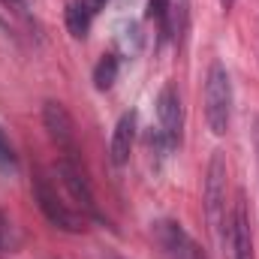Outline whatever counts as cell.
<instances>
[{"mask_svg":"<svg viewBox=\"0 0 259 259\" xmlns=\"http://www.w3.org/2000/svg\"><path fill=\"white\" fill-rule=\"evenodd\" d=\"M205 121L214 136H226L229 121H232V78L229 69L214 61L208 66L205 78Z\"/></svg>","mask_w":259,"mask_h":259,"instance_id":"obj_1","label":"cell"},{"mask_svg":"<svg viewBox=\"0 0 259 259\" xmlns=\"http://www.w3.org/2000/svg\"><path fill=\"white\" fill-rule=\"evenodd\" d=\"M205 217L220 244H229V220H226V157L223 151L211 154L208 178H205Z\"/></svg>","mask_w":259,"mask_h":259,"instance_id":"obj_2","label":"cell"},{"mask_svg":"<svg viewBox=\"0 0 259 259\" xmlns=\"http://www.w3.org/2000/svg\"><path fill=\"white\" fill-rule=\"evenodd\" d=\"M33 199L39 205V211L46 214V220L64 232H81L84 229V217L75 214L72 208H66V202L58 196V190L52 187V181L46 175H36L33 178Z\"/></svg>","mask_w":259,"mask_h":259,"instance_id":"obj_3","label":"cell"},{"mask_svg":"<svg viewBox=\"0 0 259 259\" xmlns=\"http://www.w3.org/2000/svg\"><path fill=\"white\" fill-rule=\"evenodd\" d=\"M42 127L49 133V139L64 151V157H75L78 154V148H75V124H72L64 103L49 100L42 106Z\"/></svg>","mask_w":259,"mask_h":259,"instance_id":"obj_4","label":"cell"},{"mask_svg":"<svg viewBox=\"0 0 259 259\" xmlns=\"http://www.w3.org/2000/svg\"><path fill=\"white\" fill-rule=\"evenodd\" d=\"M157 121H160V136L166 139L169 148L181 142V127H184V109H181V94L175 84H166L157 97Z\"/></svg>","mask_w":259,"mask_h":259,"instance_id":"obj_5","label":"cell"},{"mask_svg":"<svg viewBox=\"0 0 259 259\" xmlns=\"http://www.w3.org/2000/svg\"><path fill=\"white\" fill-rule=\"evenodd\" d=\"M58 175L64 181V187L69 190V196L88 211L97 217V202H94V190H91V181L84 178V169L78 163V157H61L58 160Z\"/></svg>","mask_w":259,"mask_h":259,"instance_id":"obj_6","label":"cell"},{"mask_svg":"<svg viewBox=\"0 0 259 259\" xmlns=\"http://www.w3.org/2000/svg\"><path fill=\"white\" fill-rule=\"evenodd\" d=\"M154 232H157V241H160V247L166 250V256H169V259H202L199 244H196L193 238L184 232V226H181V223L163 220V223H157V226H154Z\"/></svg>","mask_w":259,"mask_h":259,"instance_id":"obj_7","label":"cell"},{"mask_svg":"<svg viewBox=\"0 0 259 259\" xmlns=\"http://www.w3.org/2000/svg\"><path fill=\"white\" fill-rule=\"evenodd\" d=\"M229 247H232V259H253L250 220H247V208H244L241 196H238V202L232 208V220H229Z\"/></svg>","mask_w":259,"mask_h":259,"instance_id":"obj_8","label":"cell"},{"mask_svg":"<svg viewBox=\"0 0 259 259\" xmlns=\"http://www.w3.org/2000/svg\"><path fill=\"white\" fill-rule=\"evenodd\" d=\"M136 124H139V115L130 109L118 118L115 133H112V142H109V154H112V163L115 166H124L133 154V142H136Z\"/></svg>","mask_w":259,"mask_h":259,"instance_id":"obj_9","label":"cell"},{"mask_svg":"<svg viewBox=\"0 0 259 259\" xmlns=\"http://www.w3.org/2000/svg\"><path fill=\"white\" fill-rule=\"evenodd\" d=\"M94 15L97 9L88 3V0H72L66 6V30L72 39H84L91 33V24H94Z\"/></svg>","mask_w":259,"mask_h":259,"instance_id":"obj_10","label":"cell"},{"mask_svg":"<svg viewBox=\"0 0 259 259\" xmlns=\"http://www.w3.org/2000/svg\"><path fill=\"white\" fill-rule=\"evenodd\" d=\"M190 27V0H166V33L175 42H184Z\"/></svg>","mask_w":259,"mask_h":259,"instance_id":"obj_11","label":"cell"},{"mask_svg":"<svg viewBox=\"0 0 259 259\" xmlns=\"http://www.w3.org/2000/svg\"><path fill=\"white\" fill-rule=\"evenodd\" d=\"M118 69H121L118 55H103L97 61V66H94V84H97V91H109L115 84V78H118Z\"/></svg>","mask_w":259,"mask_h":259,"instance_id":"obj_12","label":"cell"},{"mask_svg":"<svg viewBox=\"0 0 259 259\" xmlns=\"http://www.w3.org/2000/svg\"><path fill=\"white\" fill-rule=\"evenodd\" d=\"M0 169H3V172H15V169H18V154H15V148H12L9 136L3 133V127H0Z\"/></svg>","mask_w":259,"mask_h":259,"instance_id":"obj_13","label":"cell"},{"mask_svg":"<svg viewBox=\"0 0 259 259\" xmlns=\"http://www.w3.org/2000/svg\"><path fill=\"white\" fill-rule=\"evenodd\" d=\"M12 247V223H9V214L0 211V256Z\"/></svg>","mask_w":259,"mask_h":259,"instance_id":"obj_14","label":"cell"},{"mask_svg":"<svg viewBox=\"0 0 259 259\" xmlns=\"http://www.w3.org/2000/svg\"><path fill=\"white\" fill-rule=\"evenodd\" d=\"M3 3H6V6H12L18 15H24V9H27V0H3Z\"/></svg>","mask_w":259,"mask_h":259,"instance_id":"obj_15","label":"cell"},{"mask_svg":"<svg viewBox=\"0 0 259 259\" xmlns=\"http://www.w3.org/2000/svg\"><path fill=\"white\" fill-rule=\"evenodd\" d=\"M88 3H91L94 9H100V6H106V0H88Z\"/></svg>","mask_w":259,"mask_h":259,"instance_id":"obj_16","label":"cell"},{"mask_svg":"<svg viewBox=\"0 0 259 259\" xmlns=\"http://www.w3.org/2000/svg\"><path fill=\"white\" fill-rule=\"evenodd\" d=\"M232 3H235V0H220V6H223V9H232Z\"/></svg>","mask_w":259,"mask_h":259,"instance_id":"obj_17","label":"cell"},{"mask_svg":"<svg viewBox=\"0 0 259 259\" xmlns=\"http://www.w3.org/2000/svg\"><path fill=\"white\" fill-rule=\"evenodd\" d=\"M256 148H259V118H256Z\"/></svg>","mask_w":259,"mask_h":259,"instance_id":"obj_18","label":"cell"}]
</instances>
